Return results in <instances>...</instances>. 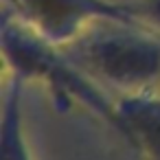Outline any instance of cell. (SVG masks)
I'll return each mask as SVG.
<instances>
[{
    "instance_id": "cell-2",
    "label": "cell",
    "mask_w": 160,
    "mask_h": 160,
    "mask_svg": "<svg viewBox=\"0 0 160 160\" xmlns=\"http://www.w3.org/2000/svg\"><path fill=\"white\" fill-rule=\"evenodd\" d=\"M97 81L125 94L160 86V33L132 22H97L64 46Z\"/></svg>"
},
{
    "instance_id": "cell-1",
    "label": "cell",
    "mask_w": 160,
    "mask_h": 160,
    "mask_svg": "<svg viewBox=\"0 0 160 160\" xmlns=\"http://www.w3.org/2000/svg\"><path fill=\"white\" fill-rule=\"evenodd\" d=\"M2 55L16 77L35 79L53 94V101L68 110L79 105L92 116L108 123L121 134V116L116 101L103 94L94 77L79 68L66 53H59L55 44L40 38L16 16L2 20Z\"/></svg>"
},
{
    "instance_id": "cell-6",
    "label": "cell",
    "mask_w": 160,
    "mask_h": 160,
    "mask_svg": "<svg viewBox=\"0 0 160 160\" xmlns=\"http://www.w3.org/2000/svg\"><path fill=\"white\" fill-rule=\"evenodd\" d=\"M132 11L136 24L160 33V0H134Z\"/></svg>"
},
{
    "instance_id": "cell-4",
    "label": "cell",
    "mask_w": 160,
    "mask_h": 160,
    "mask_svg": "<svg viewBox=\"0 0 160 160\" xmlns=\"http://www.w3.org/2000/svg\"><path fill=\"white\" fill-rule=\"evenodd\" d=\"M121 138L142 160H160V86L116 99Z\"/></svg>"
},
{
    "instance_id": "cell-3",
    "label": "cell",
    "mask_w": 160,
    "mask_h": 160,
    "mask_svg": "<svg viewBox=\"0 0 160 160\" xmlns=\"http://www.w3.org/2000/svg\"><path fill=\"white\" fill-rule=\"evenodd\" d=\"M16 18L55 46H66L92 24L114 20L132 22V2L116 0H13Z\"/></svg>"
},
{
    "instance_id": "cell-5",
    "label": "cell",
    "mask_w": 160,
    "mask_h": 160,
    "mask_svg": "<svg viewBox=\"0 0 160 160\" xmlns=\"http://www.w3.org/2000/svg\"><path fill=\"white\" fill-rule=\"evenodd\" d=\"M0 160H33L22 116V79L13 75L5 92L2 127H0Z\"/></svg>"
}]
</instances>
